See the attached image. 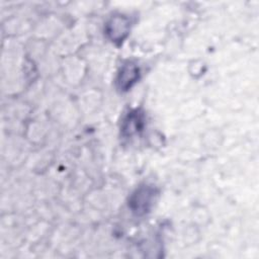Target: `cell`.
<instances>
[{"label":"cell","mask_w":259,"mask_h":259,"mask_svg":"<svg viewBox=\"0 0 259 259\" xmlns=\"http://www.w3.org/2000/svg\"><path fill=\"white\" fill-rule=\"evenodd\" d=\"M138 75H139V70L135 65L127 64L123 66L118 77L119 87L122 89H127L137 80Z\"/></svg>","instance_id":"obj_1"}]
</instances>
